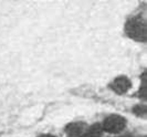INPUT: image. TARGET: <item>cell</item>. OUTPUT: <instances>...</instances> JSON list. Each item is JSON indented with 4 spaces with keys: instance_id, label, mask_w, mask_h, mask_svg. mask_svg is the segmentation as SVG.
<instances>
[{
    "instance_id": "cell-1",
    "label": "cell",
    "mask_w": 147,
    "mask_h": 137,
    "mask_svg": "<svg viewBox=\"0 0 147 137\" xmlns=\"http://www.w3.org/2000/svg\"><path fill=\"white\" fill-rule=\"evenodd\" d=\"M125 33L131 39L145 42L146 41V21L142 16H135L129 18L125 24Z\"/></svg>"
},
{
    "instance_id": "cell-2",
    "label": "cell",
    "mask_w": 147,
    "mask_h": 137,
    "mask_svg": "<svg viewBox=\"0 0 147 137\" xmlns=\"http://www.w3.org/2000/svg\"><path fill=\"white\" fill-rule=\"evenodd\" d=\"M126 121L125 117L117 114H112V115L107 116L104 119L103 124H101L103 132L110 133V134H118L126 127Z\"/></svg>"
},
{
    "instance_id": "cell-3",
    "label": "cell",
    "mask_w": 147,
    "mask_h": 137,
    "mask_svg": "<svg viewBox=\"0 0 147 137\" xmlns=\"http://www.w3.org/2000/svg\"><path fill=\"white\" fill-rule=\"evenodd\" d=\"M131 86H132L131 80L128 79L127 76H125V75L117 76V78L110 84V87L112 88V91H114L115 93H117V94L126 93V92L131 88Z\"/></svg>"
},
{
    "instance_id": "cell-4",
    "label": "cell",
    "mask_w": 147,
    "mask_h": 137,
    "mask_svg": "<svg viewBox=\"0 0 147 137\" xmlns=\"http://www.w3.org/2000/svg\"><path fill=\"white\" fill-rule=\"evenodd\" d=\"M86 128H88V125L85 123H71L65 126V133L69 137H82Z\"/></svg>"
},
{
    "instance_id": "cell-5",
    "label": "cell",
    "mask_w": 147,
    "mask_h": 137,
    "mask_svg": "<svg viewBox=\"0 0 147 137\" xmlns=\"http://www.w3.org/2000/svg\"><path fill=\"white\" fill-rule=\"evenodd\" d=\"M102 134H103V130H102L101 124L96 123V124H93L92 126H88V128L84 132L82 137H102Z\"/></svg>"
},
{
    "instance_id": "cell-6",
    "label": "cell",
    "mask_w": 147,
    "mask_h": 137,
    "mask_svg": "<svg viewBox=\"0 0 147 137\" xmlns=\"http://www.w3.org/2000/svg\"><path fill=\"white\" fill-rule=\"evenodd\" d=\"M136 108H138V111H136V109H134V113L135 114H137V115L142 116V117H144L145 116V114H146V108H145V106H135Z\"/></svg>"
},
{
    "instance_id": "cell-7",
    "label": "cell",
    "mask_w": 147,
    "mask_h": 137,
    "mask_svg": "<svg viewBox=\"0 0 147 137\" xmlns=\"http://www.w3.org/2000/svg\"><path fill=\"white\" fill-rule=\"evenodd\" d=\"M38 137H55V136H53L51 134H42V135H40V136Z\"/></svg>"
},
{
    "instance_id": "cell-8",
    "label": "cell",
    "mask_w": 147,
    "mask_h": 137,
    "mask_svg": "<svg viewBox=\"0 0 147 137\" xmlns=\"http://www.w3.org/2000/svg\"><path fill=\"white\" fill-rule=\"evenodd\" d=\"M116 137H135L133 135H124V136H116Z\"/></svg>"
}]
</instances>
